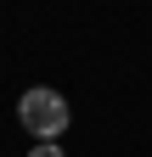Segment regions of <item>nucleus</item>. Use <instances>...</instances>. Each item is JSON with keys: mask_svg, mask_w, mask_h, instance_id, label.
Masks as SVG:
<instances>
[{"mask_svg": "<svg viewBox=\"0 0 152 157\" xmlns=\"http://www.w3.org/2000/svg\"><path fill=\"white\" fill-rule=\"evenodd\" d=\"M17 124H23V135H34V140H56V135H68L73 107H68L62 90L34 84V90H23V101H17Z\"/></svg>", "mask_w": 152, "mask_h": 157, "instance_id": "nucleus-1", "label": "nucleus"}, {"mask_svg": "<svg viewBox=\"0 0 152 157\" xmlns=\"http://www.w3.org/2000/svg\"><path fill=\"white\" fill-rule=\"evenodd\" d=\"M28 157H62V146H56V140H34V146H28Z\"/></svg>", "mask_w": 152, "mask_h": 157, "instance_id": "nucleus-2", "label": "nucleus"}]
</instances>
